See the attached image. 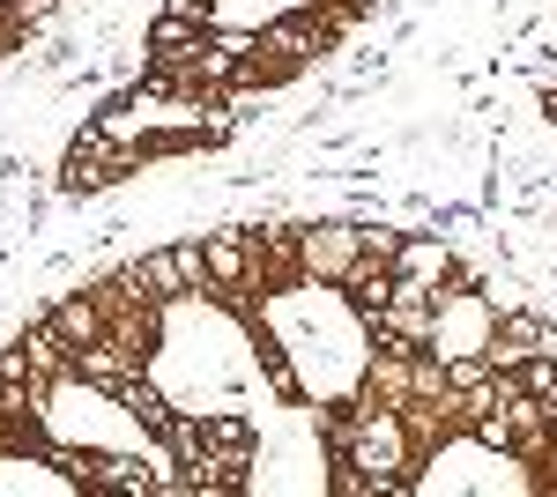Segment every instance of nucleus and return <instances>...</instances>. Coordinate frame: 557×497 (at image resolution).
<instances>
[{"label":"nucleus","instance_id":"f257e3e1","mask_svg":"<svg viewBox=\"0 0 557 497\" xmlns=\"http://www.w3.org/2000/svg\"><path fill=\"white\" fill-rule=\"evenodd\" d=\"M343 468H364V490H401L409 475V415L401 409H364L343 446Z\"/></svg>","mask_w":557,"mask_h":497},{"label":"nucleus","instance_id":"f03ea898","mask_svg":"<svg viewBox=\"0 0 557 497\" xmlns=\"http://www.w3.org/2000/svg\"><path fill=\"white\" fill-rule=\"evenodd\" d=\"M357 252H364V231H305V238H298V268H305V275L343 283Z\"/></svg>","mask_w":557,"mask_h":497},{"label":"nucleus","instance_id":"7ed1b4c3","mask_svg":"<svg viewBox=\"0 0 557 497\" xmlns=\"http://www.w3.org/2000/svg\"><path fill=\"white\" fill-rule=\"evenodd\" d=\"M120 164H127V141H120V134H104V126H89L83 141L67 149V186H104Z\"/></svg>","mask_w":557,"mask_h":497},{"label":"nucleus","instance_id":"20e7f679","mask_svg":"<svg viewBox=\"0 0 557 497\" xmlns=\"http://www.w3.org/2000/svg\"><path fill=\"white\" fill-rule=\"evenodd\" d=\"M201 252H209V283H215V290H246V275H253V246H246L238 231H215Z\"/></svg>","mask_w":557,"mask_h":497},{"label":"nucleus","instance_id":"39448f33","mask_svg":"<svg viewBox=\"0 0 557 497\" xmlns=\"http://www.w3.org/2000/svg\"><path fill=\"white\" fill-rule=\"evenodd\" d=\"M394 275H401V283H431V290H438V283L454 275V252L431 246V238H401V246H394Z\"/></svg>","mask_w":557,"mask_h":497},{"label":"nucleus","instance_id":"423d86ee","mask_svg":"<svg viewBox=\"0 0 557 497\" xmlns=\"http://www.w3.org/2000/svg\"><path fill=\"white\" fill-rule=\"evenodd\" d=\"M52 334H60L67 349H89V341H104V305H97V297H67V305L52 312Z\"/></svg>","mask_w":557,"mask_h":497},{"label":"nucleus","instance_id":"0eeeda50","mask_svg":"<svg viewBox=\"0 0 557 497\" xmlns=\"http://www.w3.org/2000/svg\"><path fill=\"white\" fill-rule=\"evenodd\" d=\"M120 409H127V415H141V423H149V431H164V438H172V423H178V415L164 409V394H157V386H149L141 372H127V378H120Z\"/></svg>","mask_w":557,"mask_h":497},{"label":"nucleus","instance_id":"6e6552de","mask_svg":"<svg viewBox=\"0 0 557 497\" xmlns=\"http://www.w3.org/2000/svg\"><path fill=\"white\" fill-rule=\"evenodd\" d=\"M312 45H320V23H312V15H283V23L260 30V52H283V60H298Z\"/></svg>","mask_w":557,"mask_h":497},{"label":"nucleus","instance_id":"1a4fd4ad","mask_svg":"<svg viewBox=\"0 0 557 497\" xmlns=\"http://www.w3.org/2000/svg\"><path fill=\"white\" fill-rule=\"evenodd\" d=\"M149 45H157L164 60H194V52H186V45H201L194 38V15H164V23L149 30Z\"/></svg>","mask_w":557,"mask_h":497},{"label":"nucleus","instance_id":"9d476101","mask_svg":"<svg viewBox=\"0 0 557 497\" xmlns=\"http://www.w3.org/2000/svg\"><path fill=\"white\" fill-rule=\"evenodd\" d=\"M172 15H201V23H209V0H178Z\"/></svg>","mask_w":557,"mask_h":497}]
</instances>
